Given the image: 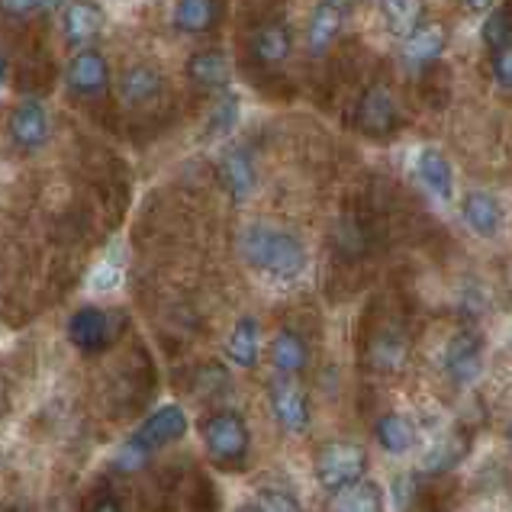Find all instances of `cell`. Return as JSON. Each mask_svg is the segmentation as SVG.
Returning a JSON list of instances; mask_svg holds the SVG:
<instances>
[{
	"instance_id": "obj_1",
	"label": "cell",
	"mask_w": 512,
	"mask_h": 512,
	"mask_svg": "<svg viewBox=\"0 0 512 512\" xmlns=\"http://www.w3.org/2000/svg\"><path fill=\"white\" fill-rule=\"evenodd\" d=\"M239 255L252 271L268 277L274 284H294L303 277L310 255L306 245L287 229L268 223H252L239 232Z\"/></svg>"
},
{
	"instance_id": "obj_2",
	"label": "cell",
	"mask_w": 512,
	"mask_h": 512,
	"mask_svg": "<svg viewBox=\"0 0 512 512\" xmlns=\"http://www.w3.org/2000/svg\"><path fill=\"white\" fill-rule=\"evenodd\" d=\"M187 429H190V419H187L181 403L158 406L155 413L145 416L142 426L129 435L120 448H116V458H113L116 471H120V474L139 471V467H145V461H149L155 451H162L171 442H181V438L187 435Z\"/></svg>"
},
{
	"instance_id": "obj_3",
	"label": "cell",
	"mask_w": 512,
	"mask_h": 512,
	"mask_svg": "<svg viewBox=\"0 0 512 512\" xmlns=\"http://www.w3.org/2000/svg\"><path fill=\"white\" fill-rule=\"evenodd\" d=\"M200 438L207 458L223 467V471H242V464L252 448V432L248 422L236 409H216L200 422Z\"/></svg>"
},
{
	"instance_id": "obj_4",
	"label": "cell",
	"mask_w": 512,
	"mask_h": 512,
	"mask_svg": "<svg viewBox=\"0 0 512 512\" xmlns=\"http://www.w3.org/2000/svg\"><path fill=\"white\" fill-rule=\"evenodd\" d=\"M313 471L316 484L326 493H339L364 480V474H368V451L358 442H329L316 451Z\"/></svg>"
},
{
	"instance_id": "obj_5",
	"label": "cell",
	"mask_w": 512,
	"mask_h": 512,
	"mask_svg": "<svg viewBox=\"0 0 512 512\" xmlns=\"http://www.w3.org/2000/svg\"><path fill=\"white\" fill-rule=\"evenodd\" d=\"M355 126L371 139H387V136L397 133L400 107H397V97L390 94L387 84H371L368 91L358 97Z\"/></svg>"
},
{
	"instance_id": "obj_6",
	"label": "cell",
	"mask_w": 512,
	"mask_h": 512,
	"mask_svg": "<svg viewBox=\"0 0 512 512\" xmlns=\"http://www.w3.org/2000/svg\"><path fill=\"white\" fill-rule=\"evenodd\" d=\"M268 406H271V416L274 422L281 426L284 432L290 435H303L310 429L313 422V406H310V397H306V390L294 380H274L271 390H268Z\"/></svg>"
},
{
	"instance_id": "obj_7",
	"label": "cell",
	"mask_w": 512,
	"mask_h": 512,
	"mask_svg": "<svg viewBox=\"0 0 512 512\" xmlns=\"http://www.w3.org/2000/svg\"><path fill=\"white\" fill-rule=\"evenodd\" d=\"M65 84L68 91L81 97V100H97L110 91V65L104 52L97 49H81L75 58L68 62L65 71Z\"/></svg>"
},
{
	"instance_id": "obj_8",
	"label": "cell",
	"mask_w": 512,
	"mask_h": 512,
	"mask_svg": "<svg viewBox=\"0 0 512 512\" xmlns=\"http://www.w3.org/2000/svg\"><path fill=\"white\" fill-rule=\"evenodd\" d=\"M7 133L20 152H39L52 136V120H49L46 104H42V100H23V104L10 113Z\"/></svg>"
},
{
	"instance_id": "obj_9",
	"label": "cell",
	"mask_w": 512,
	"mask_h": 512,
	"mask_svg": "<svg viewBox=\"0 0 512 512\" xmlns=\"http://www.w3.org/2000/svg\"><path fill=\"white\" fill-rule=\"evenodd\" d=\"M68 342L84 355H100L113 345V323L110 313L100 306H81L78 313L68 319Z\"/></svg>"
},
{
	"instance_id": "obj_10",
	"label": "cell",
	"mask_w": 512,
	"mask_h": 512,
	"mask_svg": "<svg viewBox=\"0 0 512 512\" xmlns=\"http://www.w3.org/2000/svg\"><path fill=\"white\" fill-rule=\"evenodd\" d=\"M445 374L455 380L458 387L474 384L484 374V345L474 332H461L445 348Z\"/></svg>"
},
{
	"instance_id": "obj_11",
	"label": "cell",
	"mask_w": 512,
	"mask_h": 512,
	"mask_svg": "<svg viewBox=\"0 0 512 512\" xmlns=\"http://www.w3.org/2000/svg\"><path fill=\"white\" fill-rule=\"evenodd\" d=\"M290 52H294V33H290V26L284 20L261 23L252 33V39H248V55L255 58V65L274 68L287 62Z\"/></svg>"
},
{
	"instance_id": "obj_12",
	"label": "cell",
	"mask_w": 512,
	"mask_h": 512,
	"mask_svg": "<svg viewBox=\"0 0 512 512\" xmlns=\"http://www.w3.org/2000/svg\"><path fill=\"white\" fill-rule=\"evenodd\" d=\"M445 42H448V29L442 23H422L416 33H409L403 39V62L406 68H416V71H426L432 65H438V58L445 52Z\"/></svg>"
},
{
	"instance_id": "obj_13",
	"label": "cell",
	"mask_w": 512,
	"mask_h": 512,
	"mask_svg": "<svg viewBox=\"0 0 512 512\" xmlns=\"http://www.w3.org/2000/svg\"><path fill=\"white\" fill-rule=\"evenodd\" d=\"M226 358L242 371L258 368V361H261V323L252 313H242L236 319V326L229 329Z\"/></svg>"
},
{
	"instance_id": "obj_14",
	"label": "cell",
	"mask_w": 512,
	"mask_h": 512,
	"mask_svg": "<svg viewBox=\"0 0 512 512\" xmlns=\"http://www.w3.org/2000/svg\"><path fill=\"white\" fill-rule=\"evenodd\" d=\"M120 100L126 107H145V104H152V100L162 97L165 91V78H162V71L152 68V65H129L123 75H120Z\"/></svg>"
},
{
	"instance_id": "obj_15",
	"label": "cell",
	"mask_w": 512,
	"mask_h": 512,
	"mask_svg": "<svg viewBox=\"0 0 512 512\" xmlns=\"http://www.w3.org/2000/svg\"><path fill=\"white\" fill-rule=\"evenodd\" d=\"M268 355H271V368L277 374L287 377V380H294L300 371H306V361H310V348H306V339H303L300 332H294V329H277L274 339H271Z\"/></svg>"
},
{
	"instance_id": "obj_16",
	"label": "cell",
	"mask_w": 512,
	"mask_h": 512,
	"mask_svg": "<svg viewBox=\"0 0 512 512\" xmlns=\"http://www.w3.org/2000/svg\"><path fill=\"white\" fill-rule=\"evenodd\" d=\"M219 178H223V187L229 190L232 200L245 203L258 187V171H255L252 155L245 149H229L223 155V162H219Z\"/></svg>"
},
{
	"instance_id": "obj_17",
	"label": "cell",
	"mask_w": 512,
	"mask_h": 512,
	"mask_svg": "<svg viewBox=\"0 0 512 512\" xmlns=\"http://www.w3.org/2000/svg\"><path fill=\"white\" fill-rule=\"evenodd\" d=\"M184 75L197 87H203V91H223V87L229 84V78H232V65H229L226 52L200 49V52H194L187 58Z\"/></svg>"
},
{
	"instance_id": "obj_18",
	"label": "cell",
	"mask_w": 512,
	"mask_h": 512,
	"mask_svg": "<svg viewBox=\"0 0 512 512\" xmlns=\"http://www.w3.org/2000/svg\"><path fill=\"white\" fill-rule=\"evenodd\" d=\"M374 442L387 451V455H406V451H413L416 442H419V429L416 422L403 416V413H384L377 416L374 422Z\"/></svg>"
},
{
	"instance_id": "obj_19",
	"label": "cell",
	"mask_w": 512,
	"mask_h": 512,
	"mask_svg": "<svg viewBox=\"0 0 512 512\" xmlns=\"http://www.w3.org/2000/svg\"><path fill=\"white\" fill-rule=\"evenodd\" d=\"M104 29V13L100 7L87 4V0H71V4L62 10V33L71 46H87L94 42Z\"/></svg>"
},
{
	"instance_id": "obj_20",
	"label": "cell",
	"mask_w": 512,
	"mask_h": 512,
	"mask_svg": "<svg viewBox=\"0 0 512 512\" xmlns=\"http://www.w3.org/2000/svg\"><path fill=\"white\" fill-rule=\"evenodd\" d=\"M461 216L464 223L471 226V232H477L480 239H493L503 226V210L496 203L493 194H484V190H471L461 203Z\"/></svg>"
},
{
	"instance_id": "obj_21",
	"label": "cell",
	"mask_w": 512,
	"mask_h": 512,
	"mask_svg": "<svg viewBox=\"0 0 512 512\" xmlns=\"http://www.w3.org/2000/svg\"><path fill=\"white\" fill-rule=\"evenodd\" d=\"M416 174H419V181L429 187V194H435L438 200L455 197V171H451V162L445 158V152L426 145L416 158Z\"/></svg>"
},
{
	"instance_id": "obj_22",
	"label": "cell",
	"mask_w": 512,
	"mask_h": 512,
	"mask_svg": "<svg viewBox=\"0 0 512 512\" xmlns=\"http://www.w3.org/2000/svg\"><path fill=\"white\" fill-rule=\"evenodd\" d=\"M339 33H342V10L323 0V4L313 10L310 26H306V49H310V55L323 58L335 46Z\"/></svg>"
},
{
	"instance_id": "obj_23",
	"label": "cell",
	"mask_w": 512,
	"mask_h": 512,
	"mask_svg": "<svg viewBox=\"0 0 512 512\" xmlns=\"http://www.w3.org/2000/svg\"><path fill=\"white\" fill-rule=\"evenodd\" d=\"M219 13H223L219 0H178V7H174V26L187 36H203L216 29Z\"/></svg>"
},
{
	"instance_id": "obj_24",
	"label": "cell",
	"mask_w": 512,
	"mask_h": 512,
	"mask_svg": "<svg viewBox=\"0 0 512 512\" xmlns=\"http://www.w3.org/2000/svg\"><path fill=\"white\" fill-rule=\"evenodd\" d=\"M329 512H384V490L374 480H358V484L332 493Z\"/></svg>"
},
{
	"instance_id": "obj_25",
	"label": "cell",
	"mask_w": 512,
	"mask_h": 512,
	"mask_svg": "<svg viewBox=\"0 0 512 512\" xmlns=\"http://www.w3.org/2000/svg\"><path fill=\"white\" fill-rule=\"evenodd\" d=\"M380 13H384L390 33L406 39L426 23V0H380Z\"/></svg>"
},
{
	"instance_id": "obj_26",
	"label": "cell",
	"mask_w": 512,
	"mask_h": 512,
	"mask_svg": "<svg viewBox=\"0 0 512 512\" xmlns=\"http://www.w3.org/2000/svg\"><path fill=\"white\" fill-rule=\"evenodd\" d=\"M464 455H467V438L461 432H451V435L442 438V442H435L429 448V455L422 458V471H426V474L451 471V467H455Z\"/></svg>"
},
{
	"instance_id": "obj_27",
	"label": "cell",
	"mask_w": 512,
	"mask_h": 512,
	"mask_svg": "<svg viewBox=\"0 0 512 512\" xmlns=\"http://www.w3.org/2000/svg\"><path fill=\"white\" fill-rule=\"evenodd\" d=\"M480 39H484V46L493 49V52L509 46V42H512V10H509V4L506 7H493L487 13L484 26H480Z\"/></svg>"
},
{
	"instance_id": "obj_28",
	"label": "cell",
	"mask_w": 512,
	"mask_h": 512,
	"mask_svg": "<svg viewBox=\"0 0 512 512\" xmlns=\"http://www.w3.org/2000/svg\"><path fill=\"white\" fill-rule=\"evenodd\" d=\"M406 361V345L400 335H380L371 345V364L377 371H400Z\"/></svg>"
},
{
	"instance_id": "obj_29",
	"label": "cell",
	"mask_w": 512,
	"mask_h": 512,
	"mask_svg": "<svg viewBox=\"0 0 512 512\" xmlns=\"http://www.w3.org/2000/svg\"><path fill=\"white\" fill-rule=\"evenodd\" d=\"M239 123V100L236 94H226V97H219V104L213 107L210 113V120H207V136H226L232 126Z\"/></svg>"
},
{
	"instance_id": "obj_30",
	"label": "cell",
	"mask_w": 512,
	"mask_h": 512,
	"mask_svg": "<svg viewBox=\"0 0 512 512\" xmlns=\"http://www.w3.org/2000/svg\"><path fill=\"white\" fill-rule=\"evenodd\" d=\"M255 509L258 512H303L294 493H287L281 487H258L255 490Z\"/></svg>"
},
{
	"instance_id": "obj_31",
	"label": "cell",
	"mask_w": 512,
	"mask_h": 512,
	"mask_svg": "<svg viewBox=\"0 0 512 512\" xmlns=\"http://www.w3.org/2000/svg\"><path fill=\"white\" fill-rule=\"evenodd\" d=\"M335 242H339L348 255H361L368 248V232L358 223V219H342L339 229H335Z\"/></svg>"
},
{
	"instance_id": "obj_32",
	"label": "cell",
	"mask_w": 512,
	"mask_h": 512,
	"mask_svg": "<svg viewBox=\"0 0 512 512\" xmlns=\"http://www.w3.org/2000/svg\"><path fill=\"white\" fill-rule=\"evenodd\" d=\"M493 81L512 94V42L493 52Z\"/></svg>"
},
{
	"instance_id": "obj_33",
	"label": "cell",
	"mask_w": 512,
	"mask_h": 512,
	"mask_svg": "<svg viewBox=\"0 0 512 512\" xmlns=\"http://www.w3.org/2000/svg\"><path fill=\"white\" fill-rule=\"evenodd\" d=\"M36 10L33 0H0V17L7 20H23Z\"/></svg>"
},
{
	"instance_id": "obj_34",
	"label": "cell",
	"mask_w": 512,
	"mask_h": 512,
	"mask_svg": "<svg viewBox=\"0 0 512 512\" xmlns=\"http://www.w3.org/2000/svg\"><path fill=\"white\" fill-rule=\"evenodd\" d=\"M91 512H123V506H120V500H113L110 493H104L100 500H94Z\"/></svg>"
},
{
	"instance_id": "obj_35",
	"label": "cell",
	"mask_w": 512,
	"mask_h": 512,
	"mask_svg": "<svg viewBox=\"0 0 512 512\" xmlns=\"http://www.w3.org/2000/svg\"><path fill=\"white\" fill-rule=\"evenodd\" d=\"M464 4L471 7L474 13H490V10H493V4H496V0H464Z\"/></svg>"
},
{
	"instance_id": "obj_36",
	"label": "cell",
	"mask_w": 512,
	"mask_h": 512,
	"mask_svg": "<svg viewBox=\"0 0 512 512\" xmlns=\"http://www.w3.org/2000/svg\"><path fill=\"white\" fill-rule=\"evenodd\" d=\"M36 10H58V7H65V0H33Z\"/></svg>"
},
{
	"instance_id": "obj_37",
	"label": "cell",
	"mask_w": 512,
	"mask_h": 512,
	"mask_svg": "<svg viewBox=\"0 0 512 512\" xmlns=\"http://www.w3.org/2000/svg\"><path fill=\"white\" fill-rule=\"evenodd\" d=\"M7 71H10V65H7V55H4V49H0V84L7 81Z\"/></svg>"
},
{
	"instance_id": "obj_38",
	"label": "cell",
	"mask_w": 512,
	"mask_h": 512,
	"mask_svg": "<svg viewBox=\"0 0 512 512\" xmlns=\"http://www.w3.org/2000/svg\"><path fill=\"white\" fill-rule=\"evenodd\" d=\"M326 4H332V7H339V10H345V7H355L358 0H326Z\"/></svg>"
},
{
	"instance_id": "obj_39",
	"label": "cell",
	"mask_w": 512,
	"mask_h": 512,
	"mask_svg": "<svg viewBox=\"0 0 512 512\" xmlns=\"http://www.w3.org/2000/svg\"><path fill=\"white\" fill-rule=\"evenodd\" d=\"M0 512H29V509H26V506H4Z\"/></svg>"
},
{
	"instance_id": "obj_40",
	"label": "cell",
	"mask_w": 512,
	"mask_h": 512,
	"mask_svg": "<svg viewBox=\"0 0 512 512\" xmlns=\"http://www.w3.org/2000/svg\"><path fill=\"white\" fill-rule=\"evenodd\" d=\"M236 512H258V509H255V503H245V506H239Z\"/></svg>"
},
{
	"instance_id": "obj_41",
	"label": "cell",
	"mask_w": 512,
	"mask_h": 512,
	"mask_svg": "<svg viewBox=\"0 0 512 512\" xmlns=\"http://www.w3.org/2000/svg\"><path fill=\"white\" fill-rule=\"evenodd\" d=\"M506 442H509V448H512V422L506 426Z\"/></svg>"
}]
</instances>
